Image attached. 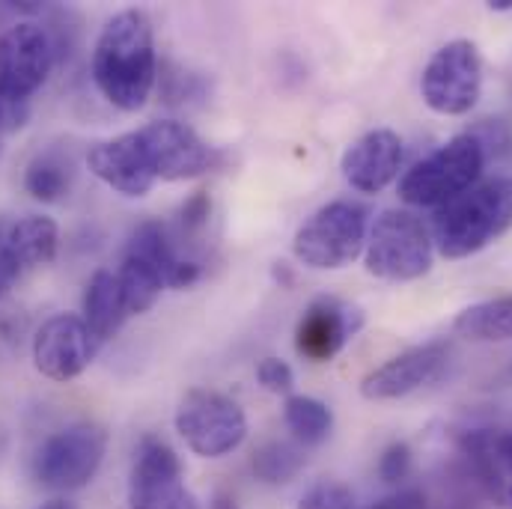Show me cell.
Wrapping results in <instances>:
<instances>
[{"label": "cell", "instance_id": "ba28073f", "mask_svg": "<svg viewBox=\"0 0 512 509\" xmlns=\"http://www.w3.org/2000/svg\"><path fill=\"white\" fill-rule=\"evenodd\" d=\"M483 90V63L471 39H453L432 54L420 75L423 102L444 117L468 114Z\"/></svg>", "mask_w": 512, "mask_h": 509}, {"label": "cell", "instance_id": "1f68e13d", "mask_svg": "<svg viewBox=\"0 0 512 509\" xmlns=\"http://www.w3.org/2000/svg\"><path fill=\"white\" fill-rule=\"evenodd\" d=\"M209 509H242V507H239V501H236L233 495H227V492H218V495L209 501Z\"/></svg>", "mask_w": 512, "mask_h": 509}, {"label": "cell", "instance_id": "4316f807", "mask_svg": "<svg viewBox=\"0 0 512 509\" xmlns=\"http://www.w3.org/2000/svg\"><path fill=\"white\" fill-rule=\"evenodd\" d=\"M411 474V447L405 441H393L379 459V477L384 483H402Z\"/></svg>", "mask_w": 512, "mask_h": 509}, {"label": "cell", "instance_id": "2e32d148", "mask_svg": "<svg viewBox=\"0 0 512 509\" xmlns=\"http://www.w3.org/2000/svg\"><path fill=\"white\" fill-rule=\"evenodd\" d=\"M402 167V140L390 128H373L361 134L343 152V176L361 194L384 191Z\"/></svg>", "mask_w": 512, "mask_h": 509}, {"label": "cell", "instance_id": "7a4b0ae2", "mask_svg": "<svg viewBox=\"0 0 512 509\" xmlns=\"http://www.w3.org/2000/svg\"><path fill=\"white\" fill-rule=\"evenodd\" d=\"M512 227V179L498 176L474 185L462 197L438 209L432 221V245L447 259H465L489 248Z\"/></svg>", "mask_w": 512, "mask_h": 509}, {"label": "cell", "instance_id": "83f0119b", "mask_svg": "<svg viewBox=\"0 0 512 509\" xmlns=\"http://www.w3.org/2000/svg\"><path fill=\"white\" fill-rule=\"evenodd\" d=\"M256 379L259 384L268 390V393H289L292 387H295V373H292V367L286 364V361H280V358H262L259 361V367H256Z\"/></svg>", "mask_w": 512, "mask_h": 509}, {"label": "cell", "instance_id": "44dd1931", "mask_svg": "<svg viewBox=\"0 0 512 509\" xmlns=\"http://www.w3.org/2000/svg\"><path fill=\"white\" fill-rule=\"evenodd\" d=\"M75 179V158L66 146H45L24 170V188L33 200L57 203L69 194Z\"/></svg>", "mask_w": 512, "mask_h": 509}, {"label": "cell", "instance_id": "484cf974", "mask_svg": "<svg viewBox=\"0 0 512 509\" xmlns=\"http://www.w3.org/2000/svg\"><path fill=\"white\" fill-rule=\"evenodd\" d=\"M298 509H355V495H352L349 486L334 483V480H325V483L310 486L301 495Z\"/></svg>", "mask_w": 512, "mask_h": 509}, {"label": "cell", "instance_id": "8992f818", "mask_svg": "<svg viewBox=\"0 0 512 509\" xmlns=\"http://www.w3.org/2000/svg\"><path fill=\"white\" fill-rule=\"evenodd\" d=\"M364 262L373 277L393 283L417 280L432 268V236L417 215L387 209L367 236Z\"/></svg>", "mask_w": 512, "mask_h": 509}, {"label": "cell", "instance_id": "e0dca14e", "mask_svg": "<svg viewBox=\"0 0 512 509\" xmlns=\"http://www.w3.org/2000/svg\"><path fill=\"white\" fill-rule=\"evenodd\" d=\"M87 167L105 185H111L114 191H120L126 197H143L155 185V176L149 170V161H146L137 131L93 143L87 152Z\"/></svg>", "mask_w": 512, "mask_h": 509}, {"label": "cell", "instance_id": "ffe728a7", "mask_svg": "<svg viewBox=\"0 0 512 509\" xmlns=\"http://www.w3.org/2000/svg\"><path fill=\"white\" fill-rule=\"evenodd\" d=\"M128 310L123 301V289L114 271H96L84 292V322L93 331L96 340H111L123 322Z\"/></svg>", "mask_w": 512, "mask_h": 509}, {"label": "cell", "instance_id": "6da1fadb", "mask_svg": "<svg viewBox=\"0 0 512 509\" xmlns=\"http://www.w3.org/2000/svg\"><path fill=\"white\" fill-rule=\"evenodd\" d=\"M158 60L152 21L140 9L117 12L99 33L93 48V81L99 93L120 111H140L155 87Z\"/></svg>", "mask_w": 512, "mask_h": 509}, {"label": "cell", "instance_id": "d6a6232c", "mask_svg": "<svg viewBox=\"0 0 512 509\" xmlns=\"http://www.w3.org/2000/svg\"><path fill=\"white\" fill-rule=\"evenodd\" d=\"M15 280H18V274H15L9 265H3V262H0V298L12 289V283H15Z\"/></svg>", "mask_w": 512, "mask_h": 509}, {"label": "cell", "instance_id": "4fadbf2b", "mask_svg": "<svg viewBox=\"0 0 512 509\" xmlns=\"http://www.w3.org/2000/svg\"><path fill=\"white\" fill-rule=\"evenodd\" d=\"M364 313L334 295H319L310 301L304 316L295 325V349L310 364H328L337 358L346 343L361 331Z\"/></svg>", "mask_w": 512, "mask_h": 509}, {"label": "cell", "instance_id": "3957f363", "mask_svg": "<svg viewBox=\"0 0 512 509\" xmlns=\"http://www.w3.org/2000/svg\"><path fill=\"white\" fill-rule=\"evenodd\" d=\"M486 164L483 143L468 131L450 137L432 155L417 161L399 182V197L408 206L420 209H441L450 200L462 197L474 188Z\"/></svg>", "mask_w": 512, "mask_h": 509}, {"label": "cell", "instance_id": "277c9868", "mask_svg": "<svg viewBox=\"0 0 512 509\" xmlns=\"http://www.w3.org/2000/svg\"><path fill=\"white\" fill-rule=\"evenodd\" d=\"M367 209L352 200H334L313 212L295 233L292 251L298 262L334 271L352 265L367 248Z\"/></svg>", "mask_w": 512, "mask_h": 509}, {"label": "cell", "instance_id": "ac0fdd59", "mask_svg": "<svg viewBox=\"0 0 512 509\" xmlns=\"http://www.w3.org/2000/svg\"><path fill=\"white\" fill-rule=\"evenodd\" d=\"M60 230L45 215L3 218L0 215V262L9 265L18 277L27 268L48 265L57 256Z\"/></svg>", "mask_w": 512, "mask_h": 509}, {"label": "cell", "instance_id": "836d02e7", "mask_svg": "<svg viewBox=\"0 0 512 509\" xmlns=\"http://www.w3.org/2000/svg\"><path fill=\"white\" fill-rule=\"evenodd\" d=\"M36 509H78L72 501H48V504H42V507Z\"/></svg>", "mask_w": 512, "mask_h": 509}, {"label": "cell", "instance_id": "603a6c76", "mask_svg": "<svg viewBox=\"0 0 512 509\" xmlns=\"http://www.w3.org/2000/svg\"><path fill=\"white\" fill-rule=\"evenodd\" d=\"M117 280H120V289H123V301H126L128 316H140L146 310L155 307V301L161 298L164 292V274L143 256L128 254L123 256V265L117 271Z\"/></svg>", "mask_w": 512, "mask_h": 509}, {"label": "cell", "instance_id": "cb8c5ba5", "mask_svg": "<svg viewBox=\"0 0 512 509\" xmlns=\"http://www.w3.org/2000/svg\"><path fill=\"white\" fill-rule=\"evenodd\" d=\"M283 417H286V426L292 429V435L307 447L322 444L334 429L331 408L313 396H289L283 402Z\"/></svg>", "mask_w": 512, "mask_h": 509}, {"label": "cell", "instance_id": "9a60e30c", "mask_svg": "<svg viewBox=\"0 0 512 509\" xmlns=\"http://www.w3.org/2000/svg\"><path fill=\"white\" fill-rule=\"evenodd\" d=\"M459 450L471 480L498 509H512V429H468Z\"/></svg>", "mask_w": 512, "mask_h": 509}, {"label": "cell", "instance_id": "d6986e66", "mask_svg": "<svg viewBox=\"0 0 512 509\" xmlns=\"http://www.w3.org/2000/svg\"><path fill=\"white\" fill-rule=\"evenodd\" d=\"M128 254L149 259L164 274V283L170 289H188L200 280V262L176 251V245L161 221H143L128 239Z\"/></svg>", "mask_w": 512, "mask_h": 509}, {"label": "cell", "instance_id": "d4e9b609", "mask_svg": "<svg viewBox=\"0 0 512 509\" xmlns=\"http://www.w3.org/2000/svg\"><path fill=\"white\" fill-rule=\"evenodd\" d=\"M251 468H254L256 480H262L268 486H280L301 474L304 453H301V447H295L289 441H268L254 453Z\"/></svg>", "mask_w": 512, "mask_h": 509}, {"label": "cell", "instance_id": "f546056e", "mask_svg": "<svg viewBox=\"0 0 512 509\" xmlns=\"http://www.w3.org/2000/svg\"><path fill=\"white\" fill-rule=\"evenodd\" d=\"M370 509H432V504L423 489H399L396 495L384 498Z\"/></svg>", "mask_w": 512, "mask_h": 509}, {"label": "cell", "instance_id": "9c48e42d", "mask_svg": "<svg viewBox=\"0 0 512 509\" xmlns=\"http://www.w3.org/2000/svg\"><path fill=\"white\" fill-rule=\"evenodd\" d=\"M128 509H200V501L182 480L176 450L158 438H140L128 477Z\"/></svg>", "mask_w": 512, "mask_h": 509}, {"label": "cell", "instance_id": "5bb4252c", "mask_svg": "<svg viewBox=\"0 0 512 509\" xmlns=\"http://www.w3.org/2000/svg\"><path fill=\"white\" fill-rule=\"evenodd\" d=\"M450 364V343L447 340H432L423 346H414L396 358H390L379 370H373L364 382L361 393L364 399L387 402V399H402L426 384L438 382L441 373Z\"/></svg>", "mask_w": 512, "mask_h": 509}, {"label": "cell", "instance_id": "4dcf8cb0", "mask_svg": "<svg viewBox=\"0 0 512 509\" xmlns=\"http://www.w3.org/2000/svg\"><path fill=\"white\" fill-rule=\"evenodd\" d=\"M24 117H27L24 105H9V102H3V99H0V131H3V128L21 126V120H24Z\"/></svg>", "mask_w": 512, "mask_h": 509}, {"label": "cell", "instance_id": "30bf717a", "mask_svg": "<svg viewBox=\"0 0 512 509\" xmlns=\"http://www.w3.org/2000/svg\"><path fill=\"white\" fill-rule=\"evenodd\" d=\"M54 66V42L36 21H18L0 33V99L27 105L48 81Z\"/></svg>", "mask_w": 512, "mask_h": 509}, {"label": "cell", "instance_id": "8fae6325", "mask_svg": "<svg viewBox=\"0 0 512 509\" xmlns=\"http://www.w3.org/2000/svg\"><path fill=\"white\" fill-rule=\"evenodd\" d=\"M137 137L152 176L164 182L197 179L221 161V155L194 128L179 120H155L137 128Z\"/></svg>", "mask_w": 512, "mask_h": 509}, {"label": "cell", "instance_id": "7402d4cb", "mask_svg": "<svg viewBox=\"0 0 512 509\" xmlns=\"http://www.w3.org/2000/svg\"><path fill=\"white\" fill-rule=\"evenodd\" d=\"M453 331L459 337L477 340V343H504V340H512V295H501V298L465 307L456 316Z\"/></svg>", "mask_w": 512, "mask_h": 509}, {"label": "cell", "instance_id": "f1b7e54d", "mask_svg": "<svg viewBox=\"0 0 512 509\" xmlns=\"http://www.w3.org/2000/svg\"><path fill=\"white\" fill-rule=\"evenodd\" d=\"M209 215H212V200L206 191H197L185 200L182 212H179V224H182V233L185 236H197L206 224H209Z\"/></svg>", "mask_w": 512, "mask_h": 509}, {"label": "cell", "instance_id": "5b68a950", "mask_svg": "<svg viewBox=\"0 0 512 509\" xmlns=\"http://www.w3.org/2000/svg\"><path fill=\"white\" fill-rule=\"evenodd\" d=\"M176 432L203 459H221L248 438V417L236 399L209 387H191L176 408Z\"/></svg>", "mask_w": 512, "mask_h": 509}, {"label": "cell", "instance_id": "e575fe53", "mask_svg": "<svg viewBox=\"0 0 512 509\" xmlns=\"http://www.w3.org/2000/svg\"><path fill=\"white\" fill-rule=\"evenodd\" d=\"M489 6H492V9H498V12H504V9H512V0H492Z\"/></svg>", "mask_w": 512, "mask_h": 509}, {"label": "cell", "instance_id": "7c38bea8", "mask_svg": "<svg viewBox=\"0 0 512 509\" xmlns=\"http://www.w3.org/2000/svg\"><path fill=\"white\" fill-rule=\"evenodd\" d=\"M96 337L87 328V322L75 313L51 316L33 337V364L36 370L51 382H72L78 379L93 355H96Z\"/></svg>", "mask_w": 512, "mask_h": 509}, {"label": "cell", "instance_id": "52a82bcc", "mask_svg": "<svg viewBox=\"0 0 512 509\" xmlns=\"http://www.w3.org/2000/svg\"><path fill=\"white\" fill-rule=\"evenodd\" d=\"M108 432L99 423H72L42 441L33 459V477L51 492L84 489L102 468Z\"/></svg>", "mask_w": 512, "mask_h": 509}]
</instances>
